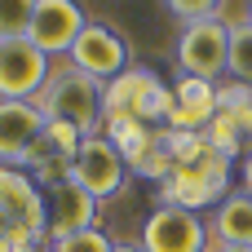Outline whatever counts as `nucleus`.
<instances>
[{"instance_id": "obj_21", "label": "nucleus", "mask_w": 252, "mask_h": 252, "mask_svg": "<svg viewBox=\"0 0 252 252\" xmlns=\"http://www.w3.org/2000/svg\"><path fill=\"white\" fill-rule=\"evenodd\" d=\"M239 177H244V190L252 195V151L244 155V159H239Z\"/></svg>"}, {"instance_id": "obj_14", "label": "nucleus", "mask_w": 252, "mask_h": 252, "mask_svg": "<svg viewBox=\"0 0 252 252\" xmlns=\"http://www.w3.org/2000/svg\"><path fill=\"white\" fill-rule=\"evenodd\" d=\"M208 230H213V239H221V244L252 248V195H248V190H235V195H226V199L213 208V217H208Z\"/></svg>"}, {"instance_id": "obj_13", "label": "nucleus", "mask_w": 252, "mask_h": 252, "mask_svg": "<svg viewBox=\"0 0 252 252\" xmlns=\"http://www.w3.org/2000/svg\"><path fill=\"white\" fill-rule=\"evenodd\" d=\"M213 120H217V84L182 75L173 84V111H168L164 128H173V133H204Z\"/></svg>"}, {"instance_id": "obj_15", "label": "nucleus", "mask_w": 252, "mask_h": 252, "mask_svg": "<svg viewBox=\"0 0 252 252\" xmlns=\"http://www.w3.org/2000/svg\"><path fill=\"white\" fill-rule=\"evenodd\" d=\"M217 111L239 124V133L252 142V84L239 80H217Z\"/></svg>"}, {"instance_id": "obj_20", "label": "nucleus", "mask_w": 252, "mask_h": 252, "mask_svg": "<svg viewBox=\"0 0 252 252\" xmlns=\"http://www.w3.org/2000/svg\"><path fill=\"white\" fill-rule=\"evenodd\" d=\"M226 0H164V9L186 27V22H204V18H221Z\"/></svg>"}, {"instance_id": "obj_17", "label": "nucleus", "mask_w": 252, "mask_h": 252, "mask_svg": "<svg viewBox=\"0 0 252 252\" xmlns=\"http://www.w3.org/2000/svg\"><path fill=\"white\" fill-rule=\"evenodd\" d=\"M226 75L252 84V22H230V62H226Z\"/></svg>"}, {"instance_id": "obj_19", "label": "nucleus", "mask_w": 252, "mask_h": 252, "mask_svg": "<svg viewBox=\"0 0 252 252\" xmlns=\"http://www.w3.org/2000/svg\"><path fill=\"white\" fill-rule=\"evenodd\" d=\"M53 252H115V239H111L102 226H89V230H80V235L58 239Z\"/></svg>"}, {"instance_id": "obj_16", "label": "nucleus", "mask_w": 252, "mask_h": 252, "mask_svg": "<svg viewBox=\"0 0 252 252\" xmlns=\"http://www.w3.org/2000/svg\"><path fill=\"white\" fill-rule=\"evenodd\" d=\"M204 142H208L213 151H221L226 159H244V155H248V137H244L239 124H235L230 115H221V111H217V120L204 128Z\"/></svg>"}, {"instance_id": "obj_22", "label": "nucleus", "mask_w": 252, "mask_h": 252, "mask_svg": "<svg viewBox=\"0 0 252 252\" xmlns=\"http://www.w3.org/2000/svg\"><path fill=\"white\" fill-rule=\"evenodd\" d=\"M208 252H252V248H235V244H221V239H208Z\"/></svg>"}, {"instance_id": "obj_9", "label": "nucleus", "mask_w": 252, "mask_h": 252, "mask_svg": "<svg viewBox=\"0 0 252 252\" xmlns=\"http://www.w3.org/2000/svg\"><path fill=\"white\" fill-rule=\"evenodd\" d=\"M53 71V58H44L27 35L0 40V97L9 102H35L44 80Z\"/></svg>"}, {"instance_id": "obj_7", "label": "nucleus", "mask_w": 252, "mask_h": 252, "mask_svg": "<svg viewBox=\"0 0 252 252\" xmlns=\"http://www.w3.org/2000/svg\"><path fill=\"white\" fill-rule=\"evenodd\" d=\"M208 221L199 213H186V208H173V204H159L146 213L142 221V248L146 252H208Z\"/></svg>"}, {"instance_id": "obj_12", "label": "nucleus", "mask_w": 252, "mask_h": 252, "mask_svg": "<svg viewBox=\"0 0 252 252\" xmlns=\"http://www.w3.org/2000/svg\"><path fill=\"white\" fill-rule=\"evenodd\" d=\"M44 199H49V244H58V239H66V235H80V230L97 226V208H102V204H97L84 186H75L71 177L58 182V186H49Z\"/></svg>"}, {"instance_id": "obj_8", "label": "nucleus", "mask_w": 252, "mask_h": 252, "mask_svg": "<svg viewBox=\"0 0 252 252\" xmlns=\"http://www.w3.org/2000/svg\"><path fill=\"white\" fill-rule=\"evenodd\" d=\"M66 62L80 66L84 75H93L97 84H106V80H115L120 71L133 66V53H128V40H124L115 27H106V22H89V27L80 31V40L71 44Z\"/></svg>"}, {"instance_id": "obj_18", "label": "nucleus", "mask_w": 252, "mask_h": 252, "mask_svg": "<svg viewBox=\"0 0 252 252\" xmlns=\"http://www.w3.org/2000/svg\"><path fill=\"white\" fill-rule=\"evenodd\" d=\"M35 4L40 0H0V40H18L31 31V18H35Z\"/></svg>"}, {"instance_id": "obj_6", "label": "nucleus", "mask_w": 252, "mask_h": 252, "mask_svg": "<svg viewBox=\"0 0 252 252\" xmlns=\"http://www.w3.org/2000/svg\"><path fill=\"white\" fill-rule=\"evenodd\" d=\"M71 182L84 186V190L102 204V199H115V195L124 190L128 164H124V155L115 151V142H111L106 133H93V137L80 142V151H75V159H71Z\"/></svg>"}, {"instance_id": "obj_3", "label": "nucleus", "mask_w": 252, "mask_h": 252, "mask_svg": "<svg viewBox=\"0 0 252 252\" xmlns=\"http://www.w3.org/2000/svg\"><path fill=\"white\" fill-rule=\"evenodd\" d=\"M226 195H230V159L213 146H204V155H195L190 164H177L159 182V204H173L186 213L217 208Z\"/></svg>"}, {"instance_id": "obj_10", "label": "nucleus", "mask_w": 252, "mask_h": 252, "mask_svg": "<svg viewBox=\"0 0 252 252\" xmlns=\"http://www.w3.org/2000/svg\"><path fill=\"white\" fill-rule=\"evenodd\" d=\"M84 27H89V22H84V9H80L75 0H40L27 40H31L44 58H66Z\"/></svg>"}, {"instance_id": "obj_4", "label": "nucleus", "mask_w": 252, "mask_h": 252, "mask_svg": "<svg viewBox=\"0 0 252 252\" xmlns=\"http://www.w3.org/2000/svg\"><path fill=\"white\" fill-rule=\"evenodd\" d=\"M0 239H13L22 252L49 244L44 190L22 168H0Z\"/></svg>"}, {"instance_id": "obj_24", "label": "nucleus", "mask_w": 252, "mask_h": 252, "mask_svg": "<svg viewBox=\"0 0 252 252\" xmlns=\"http://www.w3.org/2000/svg\"><path fill=\"white\" fill-rule=\"evenodd\" d=\"M31 252H53V244H40V248H31Z\"/></svg>"}, {"instance_id": "obj_23", "label": "nucleus", "mask_w": 252, "mask_h": 252, "mask_svg": "<svg viewBox=\"0 0 252 252\" xmlns=\"http://www.w3.org/2000/svg\"><path fill=\"white\" fill-rule=\"evenodd\" d=\"M115 252H146L142 244H115Z\"/></svg>"}, {"instance_id": "obj_1", "label": "nucleus", "mask_w": 252, "mask_h": 252, "mask_svg": "<svg viewBox=\"0 0 252 252\" xmlns=\"http://www.w3.org/2000/svg\"><path fill=\"white\" fill-rule=\"evenodd\" d=\"M173 111V89L151 71V66H128L115 80L102 84V128L115 124H164Z\"/></svg>"}, {"instance_id": "obj_25", "label": "nucleus", "mask_w": 252, "mask_h": 252, "mask_svg": "<svg viewBox=\"0 0 252 252\" xmlns=\"http://www.w3.org/2000/svg\"><path fill=\"white\" fill-rule=\"evenodd\" d=\"M244 22H252V0H248V18H244Z\"/></svg>"}, {"instance_id": "obj_11", "label": "nucleus", "mask_w": 252, "mask_h": 252, "mask_svg": "<svg viewBox=\"0 0 252 252\" xmlns=\"http://www.w3.org/2000/svg\"><path fill=\"white\" fill-rule=\"evenodd\" d=\"M40 133H44V115L35 102L0 97V168H27Z\"/></svg>"}, {"instance_id": "obj_5", "label": "nucleus", "mask_w": 252, "mask_h": 252, "mask_svg": "<svg viewBox=\"0 0 252 252\" xmlns=\"http://www.w3.org/2000/svg\"><path fill=\"white\" fill-rule=\"evenodd\" d=\"M177 71L182 75H195V80H213L226 75V62H230V22L226 18H204V22H186L182 35H177Z\"/></svg>"}, {"instance_id": "obj_2", "label": "nucleus", "mask_w": 252, "mask_h": 252, "mask_svg": "<svg viewBox=\"0 0 252 252\" xmlns=\"http://www.w3.org/2000/svg\"><path fill=\"white\" fill-rule=\"evenodd\" d=\"M35 106H40L44 120H62V124L80 128L84 137L102 133V84L93 75H84L80 66H71L66 58L53 62Z\"/></svg>"}]
</instances>
